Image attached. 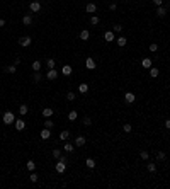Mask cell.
Wrapping results in <instances>:
<instances>
[{"label":"cell","mask_w":170,"mask_h":189,"mask_svg":"<svg viewBox=\"0 0 170 189\" xmlns=\"http://www.w3.org/2000/svg\"><path fill=\"white\" fill-rule=\"evenodd\" d=\"M61 141H68V138H70V131L68 130H63V131L60 133V136H58Z\"/></svg>","instance_id":"ffe728a7"},{"label":"cell","mask_w":170,"mask_h":189,"mask_svg":"<svg viewBox=\"0 0 170 189\" xmlns=\"http://www.w3.org/2000/svg\"><path fill=\"white\" fill-rule=\"evenodd\" d=\"M51 155H53V158H60V157H61V150H60V148H55V150H51Z\"/></svg>","instance_id":"8d00e7d4"},{"label":"cell","mask_w":170,"mask_h":189,"mask_svg":"<svg viewBox=\"0 0 170 189\" xmlns=\"http://www.w3.org/2000/svg\"><path fill=\"white\" fill-rule=\"evenodd\" d=\"M148 50H150L151 53H156V51H158V44H156V43H151L150 46H148Z\"/></svg>","instance_id":"b9f144b4"},{"label":"cell","mask_w":170,"mask_h":189,"mask_svg":"<svg viewBox=\"0 0 170 189\" xmlns=\"http://www.w3.org/2000/svg\"><path fill=\"white\" fill-rule=\"evenodd\" d=\"M89 38H90V33H89L87 29L80 31V39H82V41H89Z\"/></svg>","instance_id":"4316f807"},{"label":"cell","mask_w":170,"mask_h":189,"mask_svg":"<svg viewBox=\"0 0 170 189\" xmlns=\"http://www.w3.org/2000/svg\"><path fill=\"white\" fill-rule=\"evenodd\" d=\"M43 80V75L39 73V72H34V77H33V82L34 84H38V82H41Z\"/></svg>","instance_id":"d590c367"},{"label":"cell","mask_w":170,"mask_h":189,"mask_svg":"<svg viewBox=\"0 0 170 189\" xmlns=\"http://www.w3.org/2000/svg\"><path fill=\"white\" fill-rule=\"evenodd\" d=\"M109 9H111V10H117V3H111V5H109Z\"/></svg>","instance_id":"f6af8a7d"},{"label":"cell","mask_w":170,"mask_h":189,"mask_svg":"<svg viewBox=\"0 0 170 189\" xmlns=\"http://www.w3.org/2000/svg\"><path fill=\"white\" fill-rule=\"evenodd\" d=\"M61 73H63L65 77H70L72 73H73V68H72V65H68V63H66V65H63V67H61Z\"/></svg>","instance_id":"ba28073f"},{"label":"cell","mask_w":170,"mask_h":189,"mask_svg":"<svg viewBox=\"0 0 170 189\" xmlns=\"http://www.w3.org/2000/svg\"><path fill=\"white\" fill-rule=\"evenodd\" d=\"M75 99H77V95H75L73 90H70V92L66 94V101H70V102H72V101H75Z\"/></svg>","instance_id":"ab89813d"},{"label":"cell","mask_w":170,"mask_h":189,"mask_svg":"<svg viewBox=\"0 0 170 189\" xmlns=\"http://www.w3.org/2000/svg\"><path fill=\"white\" fill-rule=\"evenodd\" d=\"M26 169L29 170V172H34V169H36V164H34V160H27V164H26Z\"/></svg>","instance_id":"f546056e"},{"label":"cell","mask_w":170,"mask_h":189,"mask_svg":"<svg viewBox=\"0 0 170 189\" xmlns=\"http://www.w3.org/2000/svg\"><path fill=\"white\" fill-rule=\"evenodd\" d=\"M116 43H117V46H119V48H124V46L128 44V39L124 38V36H121V38L116 39Z\"/></svg>","instance_id":"44dd1931"},{"label":"cell","mask_w":170,"mask_h":189,"mask_svg":"<svg viewBox=\"0 0 170 189\" xmlns=\"http://www.w3.org/2000/svg\"><path fill=\"white\" fill-rule=\"evenodd\" d=\"M104 39H106V43L116 41V33H114V31H106V33H104Z\"/></svg>","instance_id":"8992f818"},{"label":"cell","mask_w":170,"mask_h":189,"mask_svg":"<svg viewBox=\"0 0 170 189\" xmlns=\"http://www.w3.org/2000/svg\"><path fill=\"white\" fill-rule=\"evenodd\" d=\"M2 121H3V124H5V126L14 124V121H16V114L12 113V111H5V113L2 114Z\"/></svg>","instance_id":"6da1fadb"},{"label":"cell","mask_w":170,"mask_h":189,"mask_svg":"<svg viewBox=\"0 0 170 189\" xmlns=\"http://www.w3.org/2000/svg\"><path fill=\"white\" fill-rule=\"evenodd\" d=\"M82 123H83L85 126H90V124H92V118H90V116H85V118L82 119Z\"/></svg>","instance_id":"f35d334b"},{"label":"cell","mask_w":170,"mask_h":189,"mask_svg":"<svg viewBox=\"0 0 170 189\" xmlns=\"http://www.w3.org/2000/svg\"><path fill=\"white\" fill-rule=\"evenodd\" d=\"M95 165H97V162H95L92 157L85 158V167H87V169H95Z\"/></svg>","instance_id":"5bb4252c"},{"label":"cell","mask_w":170,"mask_h":189,"mask_svg":"<svg viewBox=\"0 0 170 189\" xmlns=\"http://www.w3.org/2000/svg\"><path fill=\"white\" fill-rule=\"evenodd\" d=\"M151 2H153V5H156V7L163 5V0H151Z\"/></svg>","instance_id":"ee69618b"},{"label":"cell","mask_w":170,"mask_h":189,"mask_svg":"<svg viewBox=\"0 0 170 189\" xmlns=\"http://www.w3.org/2000/svg\"><path fill=\"white\" fill-rule=\"evenodd\" d=\"M99 22H100V17H99V16H92V17H90V24H92V26H97Z\"/></svg>","instance_id":"74e56055"},{"label":"cell","mask_w":170,"mask_h":189,"mask_svg":"<svg viewBox=\"0 0 170 189\" xmlns=\"http://www.w3.org/2000/svg\"><path fill=\"white\" fill-rule=\"evenodd\" d=\"M66 118H68V121H72V123H73V121H77V118H78V113H77L75 109H72V111L68 113Z\"/></svg>","instance_id":"7402d4cb"},{"label":"cell","mask_w":170,"mask_h":189,"mask_svg":"<svg viewBox=\"0 0 170 189\" xmlns=\"http://www.w3.org/2000/svg\"><path fill=\"white\" fill-rule=\"evenodd\" d=\"M31 43H33L31 36H22V38H19V44L22 46V48H29Z\"/></svg>","instance_id":"3957f363"},{"label":"cell","mask_w":170,"mask_h":189,"mask_svg":"<svg viewBox=\"0 0 170 189\" xmlns=\"http://www.w3.org/2000/svg\"><path fill=\"white\" fill-rule=\"evenodd\" d=\"M85 68H87V70H95V68H97V65H95V60H94L92 56L85 58Z\"/></svg>","instance_id":"277c9868"},{"label":"cell","mask_w":170,"mask_h":189,"mask_svg":"<svg viewBox=\"0 0 170 189\" xmlns=\"http://www.w3.org/2000/svg\"><path fill=\"white\" fill-rule=\"evenodd\" d=\"M39 136H41V140H49L51 138V130L49 128H43L41 133H39Z\"/></svg>","instance_id":"30bf717a"},{"label":"cell","mask_w":170,"mask_h":189,"mask_svg":"<svg viewBox=\"0 0 170 189\" xmlns=\"http://www.w3.org/2000/svg\"><path fill=\"white\" fill-rule=\"evenodd\" d=\"M27 113H29V106H27V104H20V106H19V114L26 116Z\"/></svg>","instance_id":"484cf974"},{"label":"cell","mask_w":170,"mask_h":189,"mask_svg":"<svg viewBox=\"0 0 170 189\" xmlns=\"http://www.w3.org/2000/svg\"><path fill=\"white\" fill-rule=\"evenodd\" d=\"M163 124H165V128H167V130H170V119H165V123H163Z\"/></svg>","instance_id":"bcb514c9"},{"label":"cell","mask_w":170,"mask_h":189,"mask_svg":"<svg viewBox=\"0 0 170 189\" xmlns=\"http://www.w3.org/2000/svg\"><path fill=\"white\" fill-rule=\"evenodd\" d=\"M46 67H48V70L55 68V67H56V61H55V58H48V60H46Z\"/></svg>","instance_id":"83f0119b"},{"label":"cell","mask_w":170,"mask_h":189,"mask_svg":"<svg viewBox=\"0 0 170 189\" xmlns=\"http://www.w3.org/2000/svg\"><path fill=\"white\" fill-rule=\"evenodd\" d=\"M156 16H158V17H165V16H167V7H163V5L156 7Z\"/></svg>","instance_id":"2e32d148"},{"label":"cell","mask_w":170,"mask_h":189,"mask_svg":"<svg viewBox=\"0 0 170 189\" xmlns=\"http://www.w3.org/2000/svg\"><path fill=\"white\" fill-rule=\"evenodd\" d=\"M65 150L68 152V153H73V152H75V145H72V143L65 141Z\"/></svg>","instance_id":"1f68e13d"},{"label":"cell","mask_w":170,"mask_h":189,"mask_svg":"<svg viewBox=\"0 0 170 189\" xmlns=\"http://www.w3.org/2000/svg\"><path fill=\"white\" fill-rule=\"evenodd\" d=\"M53 114H55V109H51V107H44L43 109V116L44 118H51Z\"/></svg>","instance_id":"cb8c5ba5"},{"label":"cell","mask_w":170,"mask_h":189,"mask_svg":"<svg viewBox=\"0 0 170 189\" xmlns=\"http://www.w3.org/2000/svg\"><path fill=\"white\" fill-rule=\"evenodd\" d=\"M146 170H148V172H151V174H155V172H156V164H153V162L146 164Z\"/></svg>","instance_id":"d6a6232c"},{"label":"cell","mask_w":170,"mask_h":189,"mask_svg":"<svg viewBox=\"0 0 170 189\" xmlns=\"http://www.w3.org/2000/svg\"><path fill=\"white\" fill-rule=\"evenodd\" d=\"M66 162H61V160H58L56 162V165H55V170H56L58 174H65L66 172Z\"/></svg>","instance_id":"7a4b0ae2"},{"label":"cell","mask_w":170,"mask_h":189,"mask_svg":"<svg viewBox=\"0 0 170 189\" xmlns=\"http://www.w3.org/2000/svg\"><path fill=\"white\" fill-rule=\"evenodd\" d=\"M87 138L85 136H75V147H85Z\"/></svg>","instance_id":"4fadbf2b"},{"label":"cell","mask_w":170,"mask_h":189,"mask_svg":"<svg viewBox=\"0 0 170 189\" xmlns=\"http://www.w3.org/2000/svg\"><path fill=\"white\" fill-rule=\"evenodd\" d=\"M14 126H16L17 131H24V130H26V121H24V119H16V121H14Z\"/></svg>","instance_id":"52a82bcc"},{"label":"cell","mask_w":170,"mask_h":189,"mask_svg":"<svg viewBox=\"0 0 170 189\" xmlns=\"http://www.w3.org/2000/svg\"><path fill=\"white\" fill-rule=\"evenodd\" d=\"M41 67H43V63H41L39 60H36V61H33V65H31V68H33L34 72H39V70H41Z\"/></svg>","instance_id":"f1b7e54d"},{"label":"cell","mask_w":170,"mask_h":189,"mask_svg":"<svg viewBox=\"0 0 170 189\" xmlns=\"http://www.w3.org/2000/svg\"><path fill=\"white\" fill-rule=\"evenodd\" d=\"M14 65H16V67H17V65H20V58H19V56L14 60Z\"/></svg>","instance_id":"7dc6e473"},{"label":"cell","mask_w":170,"mask_h":189,"mask_svg":"<svg viewBox=\"0 0 170 189\" xmlns=\"http://www.w3.org/2000/svg\"><path fill=\"white\" fill-rule=\"evenodd\" d=\"M29 10H31V12H39V10H41V2H39V0H33V2L29 3Z\"/></svg>","instance_id":"5b68a950"},{"label":"cell","mask_w":170,"mask_h":189,"mask_svg":"<svg viewBox=\"0 0 170 189\" xmlns=\"http://www.w3.org/2000/svg\"><path fill=\"white\" fill-rule=\"evenodd\" d=\"M165 158H167V153H165L163 150H158V152H156V160H158V162H163Z\"/></svg>","instance_id":"d4e9b609"},{"label":"cell","mask_w":170,"mask_h":189,"mask_svg":"<svg viewBox=\"0 0 170 189\" xmlns=\"http://www.w3.org/2000/svg\"><path fill=\"white\" fill-rule=\"evenodd\" d=\"M123 131L124 133H131L133 131V124L131 123H124V124H123Z\"/></svg>","instance_id":"e575fe53"},{"label":"cell","mask_w":170,"mask_h":189,"mask_svg":"<svg viewBox=\"0 0 170 189\" xmlns=\"http://www.w3.org/2000/svg\"><path fill=\"white\" fill-rule=\"evenodd\" d=\"M78 92H80V94H87V92H89V84H87V82L78 84Z\"/></svg>","instance_id":"9a60e30c"},{"label":"cell","mask_w":170,"mask_h":189,"mask_svg":"<svg viewBox=\"0 0 170 189\" xmlns=\"http://www.w3.org/2000/svg\"><path fill=\"white\" fill-rule=\"evenodd\" d=\"M148 73H150L151 78H156V77L160 75V68H155V67H151V68H148Z\"/></svg>","instance_id":"d6986e66"},{"label":"cell","mask_w":170,"mask_h":189,"mask_svg":"<svg viewBox=\"0 0 170 189\" xmlns=\"http://www.w3.org/2000/svg\"><path fill=\"white\" fill-rule=\"evenodd\" d=\"M3 72H5V73H17V67H16L14 63H12V65H7V67L3 68Z\"/></svg>","instance_id":"e0dca14e"},{"label":"cell","mask_w":170,"mask_h":189,"mask_svg":"<svg viewBox=\"0 0 170 189\" xmlns=\"http://www.w3.org/2000/svg\"><path fill=\"white\" fill-rule=\"evenodd\" d=\"M3 26H5V19H3V17H0V27H3Z\"/></svg>","instance_id":"c3c4849f"},{"label":"cell","mask_w":170,"mask_h":189,"mask_svg":"<svg viewBox=\"0 0 170 189\" xmlns=\"http://www.w3.org/2000/svg\"><path fill=\"white\" fill-rule=\"evenodd\" d=\"M123 29H124V27H123L121 24H114V26H112V31H114V33H123Z\"/></svg>","instance_id":"60d3db41"},{"label":"cell","mask_w":170,"mask_h":189,"mask_svg":"<svg viewBox=\"0 0 170 189\" xmlns=\"http://www.w3.org/2000/svg\"><path fill=\"white\" fill-rule=\"evenodd\" d=\"M29 179H31V182H38V181H39V175L36 174V172H31V177H29Z\"/></svg>","instance_id":"7bdbcfd3"},{"label":"cell","mask_w":170,"mask_h":189,"mask_svg":"<svg viewBox=\"0 0 170 189\" xmlns=\"http://www.w3.org/2000/svg\"><path fill=\"white\" fill-rule=\"evenodd\" d=\"M22 24H24V26H31V24H33V16L26 14V16L22 17Z\"/></svg>","instance_id":"603a6c76"},{"label":"cell","mask_w":170,"mask_h":189,"mask_svg":"<svg viewBox=\"0 0 170 189\" xmlns=\"http://www.w3.org/2000/svg\"><path fill=\"white\" fill-rule=\"evenodd\" d=\"M85 12H87V14H95V12H97V5H95L94 2H89V3L85 5Z\"/></svg>","instance_id":"9c48e42d"},{"label":"cell","mask_w":170,"mask_h":189,"mask_svg":"<svg viewBox=\"0 0 170 189\" xmlns=\"http://www.w3.org/2000/svg\"><path fill=\"white\" fill-rule=\"evenodd\" d=\"M141 67H143V68H151V67H153L151 58H143V60H141Z\"/></svg>","instance_id":"ac0fdd59"},{"label":"cell","mask_w":170,"mask_h":189,"mask_svg":"<svg viewBox=\"0 0 170 189\" xmlns=\"http://www.w3.org/2000/svg\"><path fill=\"white\" fill-rule=\"evenodd\" d=\"M140 158H141V160H148V158H150V152L148 150H140Z\"/></svg>","instance_id":"4dcf8cb0"},{"label":"cell","mask_w":170,"mask_h":189,"mask_svg":"<svg viewBox=\"0 0 170 189\" xmlns=\"http://www.w3.org/2000/svg\"><path fill=\"white\" fill-rule=\"evenodd\" d=\"M134 101H136V95L133 92H124V102L126 104H133Z\"/></svg>","instance_id":"8fae6325"},{"label":"cell","mask_w":170,"mask_h":189,"mask_svg":"<svg viewBox=\"0 0 170 189\" xmlns=\"http://www.w3.org/2000/svg\"><path fill=\"white\" fill-rule=\"evenodd\" d=\"M53 126H55V121H53L51 118H46V121H44V128H49V130H51Z\"/></svg>","instance_id":"836d02e7"},{"label":"cell","mask_w":170,"mask_h":189,"mask_svg":"<svg viewBox=\"0 0 170 189\" xmlns=\"http://www.w3.org/2000/svg\"><path fill=\"white\" fill-rule=\"evenodd\" d=\"M46 78H48V80H56V78H58L56 68H51V70H48V73H46Z\"/></svg>","instance_id":"7c38bea8"}]
</instances>
